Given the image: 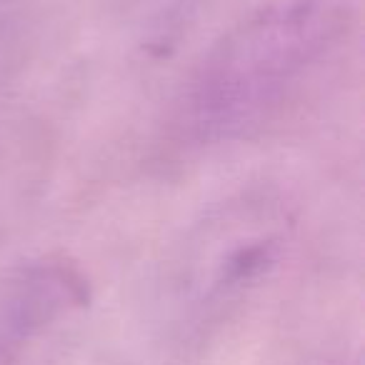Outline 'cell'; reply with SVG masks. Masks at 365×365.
I'll use <instances>...</instances> for the list:
<instances>
[{
	"instance_id": "obj_1",
	"label": "cell",
	"mask_w": 365,
	"mask_h": 365,
	"mask_svg": "<svg viewBox=\"0 0 365 365\" xmlns=\"http://www.w3.org/2000/svg\"><path fill=\"white\" fill-rule=\"evenodd\" d=\"M353 0H268L213 43L175 108L188 148L248 140L288 115L343 56L355 31Z\"/></svg>"
},
{
	"instance_id": "obj_2",
	"label": "cell",
	"mask_w": 365,
	"mask_h": 365,
	"mask_svg": "<svg viewBox=\"0 0 365 365\" xmlns=\"http://www.w3.org/2000/svg\"><path fill=\"white\" fill-rule=\"evenodd\" d=\"M290 228L270 195H240L200 223L175 275L182 323L193 333L225 323L283 263Z\"/></svg>"
},
{
	"instance_id": "obj_3",
	"label": "cell",
	"mask_w": 365,
	"mask_h": 365,
	"mask_svg": "<svg viewBox=\"0 0 365 365\" xmlns=\"http://www.w3.org/2000/svg\"><path fill=\"white\" fill-rule=\"evenodd\" d=\"M88 303V280L56 255L28 260L0 283V365H18L53 325Z\"/></svg>"
},
{
	"instance_id": "obj_4",
	"label": "cell",
	"mask_w": 365,
	"mask_h": 365,
	"mask_svg": "<svg viewBox=\"0 0 365 365\" xmlns=\"http://www.w3.org/2000/svg\"><path fill=\"white\" fill-rule=\"evenodd\" d=\"M325 365H340V363H325Z\"/></svg>"
}]
</instances>
